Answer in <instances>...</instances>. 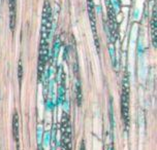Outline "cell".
<instances>
[{
    "instance_id": "cell-1",
    "label": "cell",
    "mask_w": 157,
    "mask_h": 150,
    "mask_svg": "<svg viewBox=\"0 0 157 150\" xmlns=\"http://www.w3.org/2000/svg\"><path fill=\"white\" fill-rule=\"evenodd\" d=\"M50 29H51V8L49 2H46L44 6L43 13V25H41V39L40 46H39V58H38V79L41 78L44 73V68L47 63L48 57V40L50 36Z\"/></svg>"
},
{
    "instance_id": "cell-2",
    "label": "cell",
    "mask_w": 157,
    "mask_h": 150,
    "mask_svg": "<svg viewBox=\"0 0 157 150\" xmlns=\"http://www.w3.org/2000/svg\"><path fill=\"white\" fill-rule=\"evenodd\" d=\"M122 118L126 127L129 126V79L125 73L122 81V96H121Z\"/></svg>"
},
{
    "instance_id": "cell-3",
    "label": "cell",
    "mask_w": 157,
    "mask_h": 150,
    "mask_svg": "<svg viewBox=\"0 0 157 150\" xmlns=\"http://www.w3.org/2000/svg\"><path fill=\"white\" fill-rule=\"evenodd\" d=\"M88 6H89V18H90L91 27H92V30H93V33H94L95 37H96V40H97L96 24H95V15H94V5H93V2H92V0H88Z\"/></svg>"
},
{
    "instance_id": "cell-4",
    "label": "cell",
    "mask_w": 157,
    "mask_h": 150,
    "mask_svg": "<svg viewBox=\"0 0 157 150\" xmlns=\"http://www.w3.org/2000/svg\"><path fill=\"white\" fill-rule=\"evenodd\" d=\"M10 29H15L16 25V0H10Z\"/></svg>"
},
{
    "instance_id": "cell-5",
    "label": "cell",
    "mask_w": 157,
    "mask_h": 150,
    "mask_svg": "<svg viewBox=\"0 0 157 150\" xmlns=\"http://www.w3.org/2000/svg\"><path fill=\"white\" fill-rule=\"evenodd\" d=\"M13 137H15L16 143H19V117L18 113L15 112L13 119Z\"/></svg>"
},
{
    "instance_id": "cell-6",
    "label": "cell",
    "mask_w": 157,
    "mask_h": 150,
    "mask_svg": "<svg viewBox=\"0 0 157 150\" xmlns=\"http://www.w3.org/2000/svg\"><path fill=\"white\" fill-rule=\"evenodd\" d=\"M81 150H86L85 149V143H84V141H82V144H81Z\"/></svg>"
},
{
    "instance_id": "cell-7",
    "label": "cell",
    "mask_w": 157,
    "mask_h": 150,
    "mask_svg": "<svg viewBox=\"0 0 157 150\" xmlns=\"http://www.w3.org/2000/svg\"><path fill=\"white\" fill-rule=\"evenodd\" d=\"M112 150H114V149H113V148H112Z\"/></svg>"
}]
</instances>
